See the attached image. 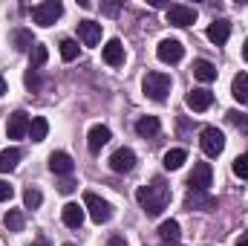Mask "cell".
Segmentation results:
<instances>
[{"label": "cell", "mask_w": 248, "mask_h": 246, "mask_svg": "<svg viewBox=\"0 0 248 246\" xmlns=\"http://www.w3.org/2000/svg\"><path fill=\"white\" fill-rule=\"evenodd\" d=\"M136 200H139V206H141V211L147 217H159L168 209V203H170V185L162 177H153L150 185H141L136 191Z\"/></svg>", "instance_id": "cell-1"}, {"label": "cell", "mask_w": 248, "mask_h": 246, "mask_svg": "<svg viewBox=\"0 0 248 246\" xmlns=\"http://www.w3.org/2000/svg\"><path fill=\"white\" fill-rule=\"evenodd\" d=\"M170 75L168 72H159V70H153V72H147L144 78H141V90H144V96L147 99H153V102H165L168 99V93H170Z\"/></svg>", "instance_id": "cell-2"}, {"label": "cell", "mask_w": 248, "mask_h": 246, "mask_svg": "<svg viewBox=\"0 0 248 246\" xmlns=\"http://www.w3.org/2000/svg\"><path fill=\"white\" fill-rule=\"evenodd\" d=\"M84 209L90 211V217H93V223H107L110 217H113V206L107 203V200H101L95 191H87L84 194Z\"/></svg>", "instance_id": "cell-3"}, {"label": "cell", "mask_w": 248, "mask_h": 246, "mask_svg": "<svg viewBox=\"0 0 248 246\" xmlns=\"http://www.w3.org/2000/svg\"><path fill=\"white\" fill-rule=\"evenodd\" d=\"M61 15H63V3H58V0H46V3H38L32 9V20L38 26H52Z\"/></svg>", "instance_id": "cell-4"}, {"label": "cell", "mask_w": 248, "mask_h": 246, "mask_svg": "<svg viewBox=\"0 0 248 246\" xmlns=\"http://www.w3.org/2000/svg\"><path fill=\"white\" fill-rule=\"evenodd\" d=\"M199 145H202V154H205V157H219V154L225 151V136H222V130H217V127H202Z\"/></svg>", "instance_id": "cell-5"}, {"label": "cell", "mask_w": 248, "mask_h": 246, "mask_svg": "<svg viewBox=\"0 0 248 246\" xmlns=\"http://www.w3.org/2000/svg\"><path fill=\"white\" fill-rule=\"evenodd\" d=\"M214 180V171H211V162H196L190 177H187V185L190 191H208V185Z\"/></svg>", "instance_id": "cell-6"}, {"label": "cell", "mask_w": 248, "mask_h": 246, "mask_svg": "<svg viewBox=\"0 0 248 246\" xmlns=\"http://www.w3.org/2000/svg\"><path fill=\"white\" fill-rule=\"evenodd\" d=\"M185 209L187 211H214L217 209V197L208 194V191H187Z\"/></svg>", "instance_id": "cell-7"}, {"label": "cell", "mask_w": 248, "mask_h": 246, "mask_svg": "<svg viewBox=\"0 0 248 246\" xmlns=\"http://www.w3.org/2000/svg\"><path fill=\"white\" fill-rule=\"evenodd\" d=\"M156 55H159V61H165V64H179L182 55H185V47H182V41H176V38H165V41L159 44Z\"/></svg>", "instance_id": "cell-8"}, {"label": "cell", "mask_w": 248, "mask_h": 246, "mask_svg": "<svg viewBox=\"0 0 248 246\" xmlns=\"http://www.w3.org/2000/svg\"><path fill=\"white\" fill-rule=\"evenodd\" d=\"M168 23H173V26H190V23H196V9L185 6V3L168 6Z\"/></svg>", "instance_id": "cell-9"}, {"label": "cell", "mask_w": 248, "mask_h": 246, "mask_svg": "<svg viewBox=\"0 0 248 246\" xmlns=\"http://www.w3.org/2000/svg\"><path fill=\"white\" fill-rule=\"evenodd\" d=\"M110 168H113L116 174H130V171L136 168V154H133L130 148H119V151L110 157Z\"/></svg>", "instance_id": "cell-10"}, {"label": "cell", "mask_w": 248, "mask_h": 246, "mask_svg": "<svg viewBox=\"0 0 248 246\" xmlns=\"http://www.w3.org/2000/svg\"><path fill=\"white\" fill-rule=\"evenodd\" d=\"M29 116L23 113V110H15L12 116H9V124H6V133H9V139H23L26 133H29Z\"/></svg>", "instance_id": "cell-11"}, {"label": "cell", "mask_w": 248, "mask_h": 246, "mask_svg": "<svg viewBox=\"0 0 248 246\" xmlns=\"http://www.w3.org/2000/svg\"><path fill=\"white\" fill-rule=\"evenodd\" d=\"M78 38L84 41V47H98V44H101V23H95V20H81V23H78Z\"/></svg>", "instance_id": "cell-12"}, {"label": "cell", "mask_w": 248, "mask_h": 246, "mask_svg": "<svg viewBox=\"0 0 248 246\" xmlns=\"http://www.w3.org/2000/svg\"><path fill=\"white\" fill-rule=\"evenodd\" d=\"M110 139H113V133H110L107 124H93V127H90V136H87V148H90L93 154H98Z\"/></svg>", "instance_id": "cell-13"}, {"label": "cell", "mask_w": 248, "mask_h": 246, "mask_svg": "<svg viewBox=\"0 0 248 246\" xmlns=\"http://www.w3.org/2000/svg\"><path fill=\"white\" fill-rule=\"evenodd\" d=\"M185 105L190 110H208V107L214 105V93L205 90V87H196V90H190L185 96Z\"/></svg>", "instance_id": "cell-14"}, {"label": "cell", "mask_w": 248, "mask_h": 246, "mask_svg": "<svg viewBox=\"0 0 248 246\" xmlns=\"http://www.w3.org/2000/svg\"><path fill=\"white\" fill-rule=\"evenodd\" d=\"M72 168H75V162H72L69 154H63V151H52V154H49V171H52V174H58V177H69Z\"/></svg>", "instance_id": "cell-15"}, {"label": "cell", "mask_w": 248, "mask_h": 246, "mask_svg": "<svg viewBox=\"0 0 248 246\" xmlns=\"http://www.w3.org/2000/svg\"><path fill=\"white\" fill-rule=\"evenodd\" d=\"M101 55H104V61L110 64V67H122V64H124V47H122V41H119V38H110V41L104 44Z\"/></svg>", "instance_id": "cell-16"}, {"label": "cell", "mask_w": 248, "mask_h": 246, "mask_svg": "<svg viewBox=\"0 0 248 246\" xmlns=\"http://www.w3.org/2000/svg\"><path fill=\"white\" fill-rule=\"evenodd\" d=\"M61 220L69 226V229H81V223H84V206L66 203V206L61 209Z\"/></svg>", "instance_id": "cell-17"}, {"label": "cell", "mask_w": 248, "mask_h": 246, "mask_svg": "<svg viewBox=\"0 0 248 246\" xmlns=\"http://www.w3.org/2000/svg\"><path fill=\"white\" fill-rule=\"evenodd\" d=\"M228 38H231V23H228V20H214V23L208 26V41H211V44L222 47Z\"/></svg>", "instance_id": "cell-18"}, {"label": "cell", "mask_w": 248, "mask_h": 246, "mask_svg": "<svg viewBox=\"0 0 248 246\" xmlns=\"http://www.w3.org/2000/svg\"><path fill=\"white\" fill-rule=\"evenodd\" d=\"M190 70H193V78H199V81H205V84L217 81V67L211 61H205V58H196Z\"/></svg>", "instance_id": "cell-19"}, {"label": "cell", "mask_w": 248, "mask_h": 246, "mask_svg": "<svg viewBox=\"0 0 248 246\" xmlns=\"http://www.w3.org/2000/svg\"><path fill=\"white\" fill-rule=\"evenodd\" d=\"M231 96L240 102V105H248V72H237L234 81H231Z\"/></svg>", "instance_id": "cell-20"}, {"label": "cell", "mask_w": 248, "mask_h": 246, "mask_svg": "<svg viewBox=\"0 0 248 246\" xmlns=\"http://www.w3.org/2000/svg\"><path fill=\"white\" fill-rule=\"evenodd\" d=\"M179 235H182V226H179L176 220H165V223L159 226L162 244H179Z\"/></svg>", "instance_id": "cell-21"}, {"label": "cell", "mask_w": 248, "mask_h": 246, "mask_svg": "<svg viewBox=\"0 0 248 246\" xmlns=\"http://www.w3.org/2000/svg\"><path fill=\"white\" fill-rule=\"evenodd\" d=\"M20 151L17 148H6V151H0V174H9V171H15L17 168V162H20Z\"/></svg>", "instance_id": "cell-22"}, {"label": "cell", "mask_w": 248, "mask_h": 246, "mask_svg": "<svg viewBox=\"0 0 248 246\" xmlns=\"http://www.w3.org/2000/svg\"><path fill=\"white\" fill-rule=\"evenodd\" d=\"M12 44H15L17 53H32V47H35L29 29H15V32H12Z\"/></svg>", "instance_id": "cell-23"}, {"label": "cell", "mask_w": 248, "mask_h": 246, "mask_svg": "<svg viewBox=\"0 0 248 246\" xmlns=\"http://www.w3.org/2000/svg\"><path fill=\"white\" fill-rule=\"evenodd\" d=\"M159 127H162V124H159L156 116H141V119L136 122V133H139V136H144V139H150V136H156V133H159Z\"/></svg>", "instance_id": "cell-24"}, {"label": "cell", "mask_w": 248, "mask_h": 246, "mask_svg": "<svg viewBox=\"0 0 248 246\" xmlns=\"http://www.w3.org/2000/svg\"><path fill=\"white\" fill-rule=\"evenodd\" d=\"M185 159H187L185 148H173V151L165 154V168H168V171H179V168L185 165Z\"/></svg>", "instance_id": "cell-25"}, {"label": "cell", "mask_w": 248, "mask_h": 246, "mask_svg": "<svg viewBox=\"0 0 248 246\" xmlns=\"http://www.w3.org/2000/svg\"><path fill=\"white\" fill-rule=\"evenodd\" d=\"M46 133H49V122H46L44 116H35L32 124H29V136H32V142H44Z\"/></svg>", "instance_id": "cell-26"}, {"label": "cell", "mask_w": 248, "mask_h": 246, "mask_svg": "<svg viewBox=\"0 0 248 246\" xmlns=\"http://www.w3.org/2000/svg\"><path fill=\"white\" fill-rule=\"evenodd\" d=\"M3 223H6V229H9V232H20L26 220H23V211H20V209H9V211H6V217H3Z\"/></svg>", "instance_id": "cell-27"}, {"label": "cell", "mask_w": 248, "mask_h": 246, "mask_svg": "<svg viewBox=\"0 0 248 246\" xmlns=\"http://www.w3.org/2000/svg\"><path fill=\"white\" fill-rule=\"evenodd\" d=\"M29 55H32V61H29V70H41V67L46 64V58H49V53H46V47H44V44H35Z\"/></svg>", "instance_id": "cell-28"}, {"label": "cell", "mask_w": 248, "mask_h": 246, "mask_svg": "<svg viewBox=\"0 0 248 246\" xmlns=\"http://www.w3.org/2000/svg\"><path fill=\"white\" fill-rule=\"evenodd\" d=\"M41 203H44V194H41L38 188H26V191H23V206H26V209H38Z\"/></svg>", "instance_id": "cell-29"}, {"label": "cell", "mask_w": 248, "mask_h": 246, "mask_svg": "<svg viewBox=\"0 0 248 246\" xmlns=\"http://www.w3.org/2000/svg\"><path fill=\"white\" fill-rule=\"evenodd\" d=\"M61 58L63 61H75L78 58V44L72 38H63L61 41Z\"/></svg>", "instance_id": "cell-30"}, {"label": "cell", "mask_w": 248, "mask_h": 246, "mask_svg": "<svg viewBox=\"0 0 248 246\" xmlns=\"http://www.w3.org/2000/svg\"><path fill=\"white\" fill-rule=\"evenodd\" d=\"M228 122L234 124L240 133H248V116L246 113H240V110H228Z\"/></svg>", "instance_id": "cell-31"}, {"label": "cell", "mask_w": 248, "mask_h": 246, "mask_svg": "<svg viewBox=\"0 0 248 246\" xmlns=\"http://www.w3.org/2000/svg\"><path fill=\"white\" fill-rule=\"evenodd\" d=\"M234 174H237L240 180H248V154H240V157L234 159Z\"/></svg>", "instance_id": "cell-32"}, {"label": "cell", "mask_w": 248, "mask_h": 246, "mask_svg": "<svg viewBox=\"0 0 248 246\" xmlns=\"http://www.w3.org/2000/svg\"><path fill=\"white\" fill-rule=\"evenodd\" d=\"M23 84L35 93L38 87H41V78H38V70H26V75H23Z\"/></svg>", "instance_id": "cell-33"}, {"label": "cell", "mask_w": 248, "mask_h": 246, "mask_svg": "<svg viewBox=\"0 0 248 246\" xmlns=\"http://www.w3.org/2000/svg\"><path fill=\"white\" fill-rule=\"evenodd\" d=\"M12 194H15V188H12L9 183H3V180H0V203H3V200H12Z\"/></svg>", "instance_id": "cell-34"}, {"label": "cell", "mask_w": 248, "mask_h": 246, "mask_svg": "<svg viewBox=\"0 0 248 246\" xmlns=\"http://www.w3.org/2000/svg\"><path fill=\"white\" fill-rule=\"evenodd\" d=\"M58 188H61L63 194H69V191H72V188H75V183H72V180H63V183L58 185Z\"/></svg>", "instance_id": "cell-35"}, {"label": "cell", "mask_w": 248, "mask_h": 246, "mask_svg": "<svg viewBox=\"0 0 248 246\" xmlns=\"http://www.w3.org/2000/svg\"><path fill=\"white\" fill-rule=\"evenodd\" d=\"M107 246H127V241H124V238H110Z\"/></svg>", "instance_id": "cell-36"}, {"label": "cell", "mask_w": 248, "mask_h": 246, "mask_svg": "<svg viewBox=\"0 0 248 246\" xmlns=\"http://www.w3.org/2000/svg\"><path fill=\"white\" fill-rule=\"evenodd\" d=\"M234 246H248V232H243V235L237 238V244H234Z\"/></svg>", "instance_id": "cell-37"}, {"label": "cell", "mask_w": 248, "mask_h": 246, "mask_svg": "<svg viewBox=\"0 0 248 246\" xmlns=\"http://www.w3.org/2000/svg\"><path fill=\"white\" fill-rule=\"evenodd\" d=\"M243 58L248 61V38H246V44H243Z\"/></svg>", "instance_id": "cell-38"}, {"label": "cell", "mask_w": 248, "mask_h": 246, "mask_svg": "<svg viewBox=\"0 0 248 246\" xmlns=\"http://www.w3.org/2000/svg\"><path fill=\"white\" fill-rule=\"evenodd\" d=\"M3 93H6V81L0 78V96H3Z\"/></svg>", "instance_id": "cell-39"}, {"label": "cell", "mask_w": 248, "mask_h": 246, "mask_svg": "<svg viewBox=\"0 0 248 246\" xmlns=\"http://www.w3.org/2000/svg\"><path fill=\"white\" fill-rule=\"evenodd\" d=\"M29 246H46V244H44V241H38V244H29Z\"/></svg>", "instance_id": "cell-40"}, {"label": "cell", "mask_w": 248, "mask_h": 246, "mask_svg": "<svg viewBox=\"0 0 248 246\" xmlns=\"http://www.w3.org/2000/svg\"><path fill=\"white\" fill-rule=\"evenodd\" d=\"M165 246H179V244H165Z\"/></svg>", "instance_id": "cell-41"}, {"label": "cell", "mask_w": 248, "mask_h": 246, "mask_svg": "<svg viewBox=\"0 0 248 246\" xmlns=\"http://www.w3.org/2000/svg\"><path fill=\"white\" fill-rule=\"evenodd\" d=\"M63 246H75V244H63Z\"/></svg>", "instance_id": "cell-42"}]
</instances>
